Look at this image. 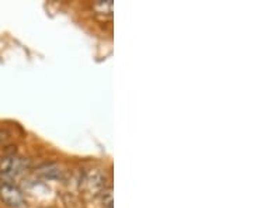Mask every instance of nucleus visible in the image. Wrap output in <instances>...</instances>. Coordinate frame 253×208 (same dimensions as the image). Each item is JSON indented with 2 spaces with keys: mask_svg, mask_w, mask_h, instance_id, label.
<instances>
[{
  "mask_svg": "<svg viewBox=\"0 0 253 208\" xmlns=\"http://www.w3.org/2000/svg\"><path fill=\"white\" fill-rule=\"evenodd\" d=\"M94 7L99 10L100 9V13H110L113 12V1L111 0H107V1H99V3H96L94 4Z\"/></svg>",
  "mask_w": 253,
  "mask_h": 208,
  "instance_id": "obj_5",
  "label": "nucleus"
},
{
  "mask_svg": "<svg viewBox=\"0 0 253 208\" xmlns=\"http://www.w3.org/2000/svg\"><path fill=\"white\" fill-rule=\"evenodd\" d=\"M103 193V204L105 208H113V193H111V188L105 190L104 188Z\"/></svg>",
  "mask_w": 253,
  "mask_h": 208,
  "instance_id": "obj_6",
  "label": "nucleus"
},
{
  "mask_svg": "<svg viewBox=\"0 0 253 208\" xmlns=\"http://www.w3.org/2000/svg\"><path fill=\"white\" fill-rule=\"evenodd\" d=\"M84 183L93 194L102 193L105 188V174L100 169H92L84 176Z\"/></svg>",
  "mask_w": 253,
  "mask_h": 208,
  "instance_id": "obj_3",
  "label": "nucleus"
},
{
  "mask_svg": "<svg viewBox=\"0 0 253 208\" xmlns=\"http://www.w3.org/2000/svg\"><path fill=\"white\" fill-rule=\"evenodd\" d=\"M0 197L1 200L9 204L10 207H23L24 198L21 191L12 185H1L0 186Z\"/></svg>",
  "mask_w": 253,
  "mask_h": 208,
  "instance_id": "obj_2",
  "label": "nucleus"
},
{
  "mask_svg": "<svg viewBox=\"0 0 253 208\" xmlns=\"http://www.w3.org/2000/svg\"><path fill=\"white\" fill-rule=\"evenodd\" d=\"M38 173L41 174L44 179H49V180H57V179H61L62 176V170L61 167L54 165V163H49V165H45L42 167H40Z\"/></svg>",
  "mask_w": 253,
  "mask_h": 208,
  "instance_id": "obj_4",
  "label": "nucleus"
},
{
  "mask_svg": "<svg viewBox=\"0 0 253 208\" xmlns=\"http://www.w3.org/2000/svg\"><path fill=\"white\" fill-rule=\"evenodd\" d=\"M24 161L21 158L12 155V156H6L1 162H0V173L4 177L13 179L16 176L23 172Z\"/></svg>",
  "mask_w": 253,
  "mask_h": 208,
  "instance_id": "obj_1",
  "label": "nucleus"
}]
</instances>
